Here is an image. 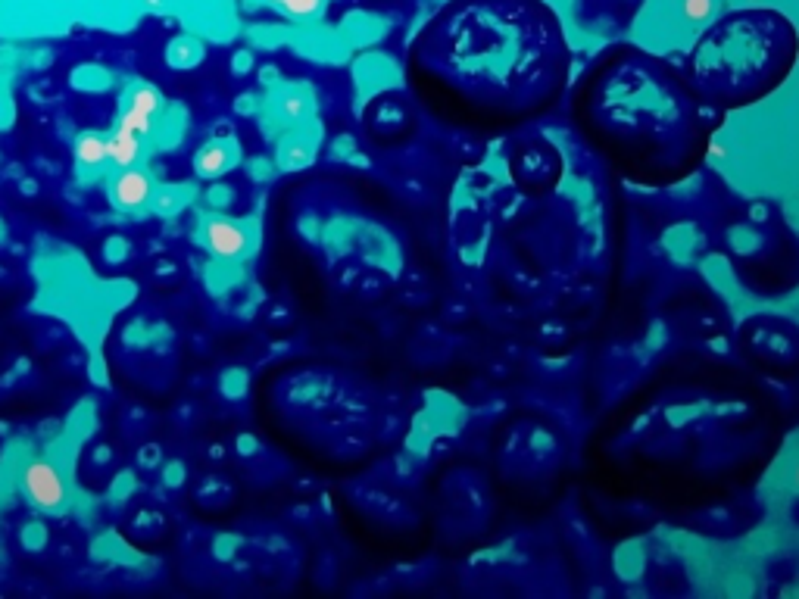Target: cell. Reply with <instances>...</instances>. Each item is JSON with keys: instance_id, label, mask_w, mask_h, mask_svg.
<instances>
[{"instance_id": "obj_1", "label": "cell", "mask_w": 799, "mask_h": 599, "mask_svg": "<svg viewBox=\"0 0 799 599\" xmlns=\"http://www.w3.org/2000/svg\"><path fill=\"white\" fill-rule=\"evenodd\" d=\"M409 91L447 125L506 135L572 85V44L547 0H447L406 50Z\"/></svg>"}, {"instance_id": "obj_2", "label": "cell", "mask_w": 799, "mask_h": 599, "mask_svg": "<svg viewBox=\"0 0 799 599\" xmlns=\"http://www.w3.org/2000/svg\"><path fill=\"white\" fill-rule=\"evenodd\" d=\"M578 135L637 188H675L706 163L721 113L687 75L637 44H612L572 91Z\"/></svg>"}, {"instance_id": "obj_3", "label": "cell", "mask_w": 799, "mask_h": 599, "mask_svg": "<svg viewBox=\"0 0 799 599\" xmlns=\"http://www.w3.org/2000/svg\"><path fill=\"white\" fill-rule=\"evenodd\" d=\"M799 63L796 22L771 7H743L715 19L693 41L684 75L709 110L737 113L775 94Z\"/></svg>"}, {"instance_id": "obj_4", "label": "cell", "mask_w": 799, "mask_h": 599, "mask_svg": "<svg viewBox=\"0 0 799 599\" xmlns=\"http://www.w3.org/2000/svg\"><path fill=\"white\" fill-rule=\"evenodd\" d=\"M737 347L771 381H799V325L778 312H756L737 328Z\"/></svg>"}, {"instance_id": "obj_5", "label": "cell", "mask_w": 799, "mask_h": 599, "mask_svg": "<svg viewBox=\"0 0 799 599\" xmlns=\"http://www.w3.org/2000/svg\"><path fill=\"white\" fill-rule=\"evenodd\" d=\"M509 172L515 188L528 197L550 194L562 178V156L559 150L544 138L519 141L509 153Z\"/></svg>"}, {"instance_id": "obj_6", "label": "cell", "mask_w": 799, "mask_h": 599, "mask_svg": "<svg viewBox=\"0 0 799 599\" xmlns=\"http://www.w3.org/2000/svg\"><path fill=\"white\" fill-rule=\"evenodd\" d=\"M366 125L375 141L381 144H403L416 135V116H412L409 97L403 91H388L378 94L369 110H366Z\"/></svg>"}, {"instance_id": "obj_7", "label": "cell", "mask_w": 799, "mask_h": 599, "mask_svg": "<svg viewBox=\"0 0 799 599\" xmlns=\"http://www.w3.org/2000/svg\"><path fill=\"white\" fill-rule=\"evenodd\" d=\"M22 493L38 512H47V515H60L69 503L66 478L60 475V468L47 459H32L22 468Z\"/></svg>"}, {"instance_id": "obj_8", "label": "cell", "mask_w": 799, "mask_h": 599, "mask_svg": "<svg viewBox=\"0 0 799 599\" xmlns=\"http://www.w3.org/2000/svg\"><path fill=\"white\" fill-rule=\"evenodd\" d=\"M160 113H163V94L147 82H132L122 94L116 125L125 128V132H135L138 138H150Z\"/></svg>"}, {"instance_id": "obj_9", "label": "cell", "mask_w": 799, "mask_h": 599, "mask_svg": "<svg viewBox=\"0 0 799 599\" xmlns=\"http://www.w3.org/2000/svg\"><path fill=\"white\" fill-rule=\"evenodd\" d=\"M197 238L206 247V253L216 259H241L250 253V234H247V222L228 219V216H206L197 228Z\"/></svg>"}, {"instance_id": "obj_10", "label": "cell", "mask_w": 799, "mask_h": 599, "mask_svg": "<svg viewBox=\"0 0 799 599\" xmlns=\"http://www.w3.org/2000/svg\"><path fill=\"white\" fill-rule=\"evenodd\" d=\"M157 191L153 185L150 172L132 166V169H116L107 181V194H110V203L116 206L119 213L125 216H141L147 206H150V197Z\"/></svg>"}, {"instance_id": "obj_11", "label": "cell", "mask_w": 799, "mask_h": 599, "mask_svg": "<svg viewBox=\"0 0 799 599\" xmlns=\"http://www.w3.org/2000/svg\"><path fill=\"white\" fill-rule=\"evenodd\" d=\"M238 166V147L235 141H219V138H206L194 156H191V169H194V178L200 181H216L222 178L228 169Z\"/></svg>"}, {"instance_id": "obj_12", "label": "cell", "mask_w": 799, "mask_h": 599, "mask_svg": "<svg viewBox=\"0 0 799 599\" xmlns=\"http://www.w3.org/2000/svg\"><path fill=\"white\" fill-rule=\"evenodd\" d=\"M141 141L135 132H125V128H113L107 135V166L113 169H132L141 163Z\"/></svg>"}, {"instance_id": "obj_13", "label": "cell", "mask_w": 799, "mask_h": 599, "mask_svg": "<svg viewBox=\"0 0 799 599\" xmlns=\"http://www.w3.org/2000/svg\"><path fill=\"white\" fill-rule=\"evenodd\" d=\"M203 60H206V44L194 35H175L166 44V66L169 69L188 72V69H197Z\"/></svg>"}, {"instance_id": "obj_14", "label": "cell", "mask_w": 799, "mask_h": 599, "mask_svg": "<svg viewBox=\"0 0 799 599\" xmlns=\"http://www.w3.org/2000/svg\"><path fill=\"white\" fill-rule=\"evenodd\" d=\"M72 156L82 172H97L107 166V138L97 132H82L72 141Z\"/></svg>"}, {"instance_id": "obj_15", "label": "cell", "mask_w": 799, "mask_h": 599, "mask_svg": "<svg viewBox=\"0 0 799 599\" xmlns=\"http://www.w3.org/2000/svg\"><path fill=\"white\" fill-rule=\"evenodd\" d=\"M191 188L188 185H160L157 191H153V197H150V210L157 213V216H163V219H172V216H178L188 206V200H191Z\"/></svg>"}, {"instance_id": "obj_16", "label": "cell", "mask_w": 799, "mask_h": 599, "mask_svg": "<svg viewBox=\"0 0 799 599\" xmlns=\"http://www.w3.org/2000/svg\"><path fill=\"white\" fill-rule=\"evenodd\" d=\"M69 82H72V88H79V91L100 94V91H107V88L113 85V72H110V69H103V66H97V63H82V66H75V69H72Z\"/></svg>"}, {"instance_id": "obj_17", "label": "cell", "mask_w": 799, "mask_h": 599, "mask_svg": "<svg viewBox=\"0 0 799 599\" xmlns=\"http://www.w3.org/2000/svg\"><path fill=\"white\" fill-rule=\"evenodd\" d=\"M100 256L107 266H122L128 256H132V241L125 238V234H110L107 241L100 247Z\"/></svg>"}, {"instance_id": "obj_18", "label": "cell", "mask_w": 799, "mask_h": 599, "mask_svg": "<svg viewBox=\"0 0 799 599\" xmlns=\"http://www.w3.org/2000/svg\"><path fill=\"white\" fill-rule=\"evenodd\" d=\"M47 540H50V531H47V525H41V522H25V525L19 528V543H22L29 553H41L44 546H47Z\"/></svg>"}, {"instance_id": "obj_19", "label": "cell", "mask_w": 799, "mask_h": 599, "mask_svg": "<svg viewBox=\"0 0 799 599\" xmlns=\"http://www.w3.org/2000/svg\"><path fill=\"white\" fill-rule=\"evenodd\" d=\"M203 203L210 206V210H228V206L235 203V188L222 185V181L216 178V185H210L203 191Z\"/></svg>"}, {"instance_id": "obj_20", "label": "cell", "mask_w": 799, "mask_h": 599, "mask_svg": "<svg viewBox=\"0 0 799 599\" xmlns=\"http://www.w3.org/2000/svg\"><path fill=\"white\" fill-rule=\"evenodd\" d=\"M160 481H163V487L178 490V487H182V484L188 481V465H185L182 459H169V462H163V475H160Z\"/></svg>"}, {"instance_id": "obj_21", "label": "cell", "mask_w": 799, "mask_h": 599, "mask_svg": "<svg viewBox=\"0 0 799 599\" xmlns=\"http://www.w3.org/2000/svg\"><path fill=\"white\" fill-rule=\"evenodd\" d=\"M160 462H163V450L157 444H144L138 450V465L141 468H153V465H160Z\"/></svg>"}, {"instance_id": "obj_22", "label": "cell", "mask_w": 799, "mask_h": 599, "mask_svg": "<svg viewBox=\"0 0 799 599\" xmlns=\"http://www.w3.org/2000/svg\"><path fill=\"white\" fill-rule=\"evenodd\" d=\"M253 69V54L250 50H238L235 57H231V72L235 75H247Z\"/></svg>"}, {"instance_id": "obj_23", "label": "cell", "mask_w": 799, "mask_h": 599, "mask_svg": "<svg viewBox=\"0 0 799 599\" xmlns=\"http://www.w3.org/2000/svg\"><path fill=\"white\" fill-rule=\"evenodd\" d=\"M231 135H235V128H231V122H216V128L210 132V138H219V141H228Z\"/></svg>"}, {"instance_id": "obj_24", "label": "cell", "mask_w": 799, "mask_h": 599, "mask_svg": "<svg viewBox=\"0 0 799 599\" xmlns=\"http://www.w3.org/2000/svg\"><path fill=\"white\" fill-rule=\"evenodd\" d=\"M235 110H238V113H253V110H256V97H253V94H241L238 103H235Z\"/></svg>"}, {"instance_id": "obj_25", "label": "cell", "mask_w": 799, "mask_h": 599, "mask_svg": "<svg viewBox=\"0 0 799 599\" xmlns=\"http://www.w3.org/2000/svg\"><path fill=\"white\" fill-rule=\"evenodd\" d=\"M238 447H241L244 456H250V453H256V440L247 437V434H241V437H238Z\"/></svg>"}, {"instance_id": "obj_26", "label": "cell", "mask_w": 799, "mask_h": 599, "mask_svg": "<svg viewBox=\"0 0 799 599\" xmlns=\"http://www.w3.org/2000/svg\"><path fill=\"white\" fill-rule=\"evenodd\" d=\"M19 191H22V194H38V185H35L32 178H22V181H19Z\"/></svg>"}, {"instance_id": "obj_27", "label": "cell", "mask_w": 799, "mask_h": 599, "mask_svg": "<svg viewBox=\"0 0 799 599\" xmlns=\"http://www.w3.org/2000/svg\"><path fill=\"white\" fill-rule=\"evenodd\" d=\"M141 4H144L147 10H163V7L169 4V0H141Z\"/></svg>"}, {"instance_id": "obj_28", "label": "cell", "mask_w": 799, "mask_h": 599, "mask_svg": "<svg viewBox=\"0 0 799 599\" xmlns=\"http://www.w3.org/2000/svg\"><path fill=\"white\" fill-rule=\"evenodd\" d=\"M0 244H7V219L0 216Z\"/></svg>"}, {"instance_id": "obj_29", "label": "cell", "mask_w": 799, "mask_h": 599, "mask_svg": "<svg viewBox=\"0 0 799 599\" xmlns=\"http://www.w3.org/2000/svg\"><path fill=\"white\" fill-rule=\"evenodd\" d=\"M0 275H4V272H0Z\"/></svg>"}]
</instances>
